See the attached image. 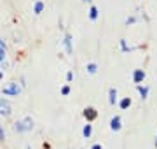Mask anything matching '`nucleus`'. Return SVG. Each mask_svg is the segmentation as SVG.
I'll list each match as a JSON object with an SVG mask.
<instances>
[{
	"label": "nucleus",
	"mask_w": 157,
	"mask_h": 149,
	"mask_svg": "<svg viewBox=\"0 0 157 149\" xmlns=\"http://www.w3.org/2000/svg\"><path fill=\"white\" fill-rule=\"evenodd\" d=\"M4 79V70H2V67H0V81Z\"/></svg>",
	"instance_id": "obj_23"
},
{
	"label": "nucleus",
	"mask_w": 157,
	"mask_h": 149,
	"mask_svg": "<svg viewBox=\"0 0 157 149\" xmlns=\"http://www.w3.org/2000/svg\"><path fill=\"white\" fill-rule=\"evenodd\" d=\"M155 147H157V135H155Z\"/></svg>",
	"instance_id": "obj_24"
},
{
	"label": "nucleus",
	"mask_w": 157,
	"mask_h": 149,
	"mask_svg": "<svg viewBox=\"0 0 157 149\" xmlns=\"http://www.w3.org/2000/svg\"><path fill=\"white\" fill-rule=\"evenodd\" d=\"M82 135H84V139H91V135H93V125H84V128H82Z\"/></svg>",
	"instance_id": "obj_9"
},
{
	"label": "nucleus",
	"mask_w": 157,
	"mask_h": 149,
	"mask_svg": "<svg viewBox=\"0 0 157 149\" xmlns=\"http://www.w3.org/2000/svg\"><path fill=\"white\" fill-rule=\"evenodd\" d=\"M2 62H6V51L4 49H0V63Z\"/></svg>",
	"instance_id": "obj_19"
},
{
	"label": "nucleus",
	"mask_w": 157,
	"mask_h": 149,
	"mask_svg": "<svg viewBox=\"0 0 157 149\" xmlns=\"http://www.w3.org/2000/svg\"><path fill=\"white\" fill-rule=\"evenodd\" d=\"M96 18H98V7L93 6V7L89 9V19H93V21H94Z\"/></svg>",
	"instance_id": "obj_14"
},
{
	"label": "nucleus",
	"mask_w": 157,
	"mask_h": 149,
	"mask_svg": "<svg viewBox=\"0 0 157 149\" xmlns=\"http://www.w3.org/2000/svg\"><path fill=\"white\" fill-rule=\"evenodd\" d=\"M6 140V130H4V126L0 125V142H4Z\"/></svg>",
	"instance_id": "obj_17"
},
{
	"label": "nucleus",
	"mask_w": 157,
	"mask_h": 149,
	"mask_svg": "<svg viewBox=\"0 0 157 149\" xmlns=\"http://www.w3.org/2000/svg\"><path fill=\"white\" fill-rule=\"evenodd\" d=\"M86 70H87L89 74H96V72H98V65H96L94 62H91V63H87V67H86Z\"/></svg>",
	"instance_id": "obj_12"
},
{
	"label": "nucleus",
	"mask_w": 157,
	"mask_h": 149,
	"mask_svg": "<svg viewBox=\"0 0 157 149\" xmlns=\"http://www.w3.org/2000/svg\"><path fill=\"white\" fill-rule=\"evenodd\" d=\"M12 112V105L9 100H6L4 97H0V116H4V118H9Z\"/></svg>",
	"instance_id": "obj_3"
},
{
	"label": "nucleus",
	"mask_w": 157,
	"mask_h": 149,
	"mask_svg": "<svg viewBox=\"0 0 157 149\" xmlns=\"http://www.w3.org/2000/svg\"><path fill=\"white\" fill-rule=\"evenodd\" d=\"M70 91H72V88L68 86V84L61 86V95H63V97H68V95H70Z\"/></svg>",
	"instance_id": "obj_15"
},
{
	"label": "nucleus",
	"mask_w": 157,
	"mask_h": 149,
	"mask_svg": "<svg viewBox=\"0 0 157 149\" xmlns=\"http://www.w3.org/2000/svg\"><path fill=\"white\" fill-rule=\"evenodd\" d=\"M91 149H103V146H101V144H93Z\"/></svg>",
	"instance_id": "obj_22"
},
{
	"label": "nucleus",
	"mask_w": 157,
	"mask_h": 149,
	"mask_svg": "<svg viewBox=\"0 0 157 149\" xmlns=\"http://www.w3.org/2000/svg\"><path fill=\"white\" fill-rule=\"evenodd\" d=\"M86 2H91V0H86Z\"/></svg>",
	"instance_id": "obj_25"
},
{
	"label": "nucleus",
	"mask_w": 157,
	"mask_h": 149,
	"mask_svg": "<svg viewBox=\"0 0 157 149\" xmlns=\"http://www.w3.org/2000/svg\"><path fill=\"white\" fill-rule=\"evenodd\" d=\"M82 116H84V119L87 121V123H93V121L98 118V111H96L94 107H86V109L82 111Z\"/></svg>",
	"instance_id": "obj_4"
},
{
	"label": "nucleus",
	"mask_w": 157,
	"mask_h": 149,
	"mask_svg": "<svg viewBox=\"0 0 157 149\" xmlns=\"http://www.w3.org/2000/svg\"><path fill=\"white\" fill-rule=\"evenodd\" d=\"M72 79H73V72H72V70H68V72H67V81L70 83Z\"/></svg>",
	"instance_id": "obj_20"
},
{
	"label": "nucleus",
	"mask_w": 157,
	"mask_h": 149,
	"mask_svg": "<svg viewBox=\"0 0 157 149\" xmlns=\"http://www.w3.org/2000/svg\"><path fill=\"white\" fill-rule=\"evenodd\" d=\"M138 91H140V95H141L143 100L148 97V86H141V84H138Z\"/></svg>",
	"instance_id": "obj_11"
},
{
	"label": "nucleus",
	"mask_w": 157,
	"mask_h": 149,
	"mask_svg": "<svg viewBox=\"0 0 157 149\" xmlns=\"http://www.w3.org/2000/svg\"><path fill=\"white\" fill-rule=\"evenodd\" d=\"M129 105H131V98H129V97H124L122 100L119 102V107H121L122 111H126V109L129 107Z\"/></svg>",
	"instance_id": "obj_10"
},
{
	"label": "nucleus",
	"mask_w": 157,
	"mask_h": 149,
	"mask_svg": "<svg viewBox=\"0 0 157 149\" xmlns=\"http://www.w3.org/2000/svg\"><path fill=\"white\" fill-rule=\"evenodd\" d=\"M147 74L143 69H136L135 72H133V83H136V84H141L143 81H145Z\"/></svg>",
	"instance_id": "obj_5"
},
{
	"label": "nucleus",
	"mask_w": 157,
	"mask_h": 149,
	"mask_svg": "<svg viewBox=\"0 0 157 149\" xmlns=\"http://www.w3.org/2000/svg\"><path fill=\"white\" fill-rule=\"evenodd\" d=\"M12 128H14V132H17V133H28V132L33 130V119H32L30 116H26V118L16 121Z\"/></svg>",
	"instance_id": "obj_1"
},
{
	"label": "nucleus",
	"mask_w": 157,
	"mask_h": 149,
	"mask_svg": "<svg viewBox=\"0 0 157 149\" xmlns=\"http://www.w3.org/2000/svg\"><path fill=\"white\" fill-rule=\"evenodd\" d=\"M108 102H110V105H115V102H117V90L115 88L108 90Z\"/></svg>",
	"instance_id": "obj_8"
},
{
	"label": "nucleus",
	"mask_w": 157,
	"mask_h": 149,
	"mask_svg": "<svg viewBox=\"0 0 157 149\" xmlns=\"http://www.w3.org/2000/svg\"><path fill=\"white\" fill-rule=\"evenodd\" d=\"M121 46H122V51H133V49H136V47H128V44H126V40H121Z\"/></svg>",
	"instance_id": "obj_16"
},
{
	"label": "nucleus",
	"mask_w": 157,
	"mask_h": 149,
	"mask_svg": "<svg viewBox=\"0 0 157 149\" xmlns=\"http://www.w3.org/2000/svg\"><path fill=\"white\" fill-rule=\"evenodd\" d=\"M122 128V119H121V116H113L112 119H110V130L112 132H119Z\"/></svg>",
	"instance_id": "obj_6"
},
{
	"label": "nucleus",
	"mask_w": 157,
	"mask_h": 149,
	"mask_svg": "<svg viewBox=\"0 0 157 149\" xmlns=\"http://www.w3.org/2000/svg\"><path fill=\"white\" fill-rule=\"evenodd\" d=\"M2 93L6 97H17L21 93V86L17 83H9V84H6V86L2 88Z\"/></svg>",
	"instance_id": "obj_2"
},
{
	"label": "nucleus",
	"mask_w": 157,
	"mask_h": 149,
	"mask_svg": "<svg viewBox=\"0 0 157 149\" xmlns=\"http://www.w3.org/2000/svg\"><path fill=\"white\" fill-rule=\"evenodd\" d=\"M63 42H65L67 53H68V54H72V53H73V46H72V35H70V34H67V35H65V40H63Z\"/></svg>",
	"instance_id": "obj_7"
},
{
	"label": "nucleus",
	"mask_w": 157,
	"mask_h": 149,
	"mask_svg": "<svg viewBox=\"0 0 157 149\" xmlns=\"http://www.w3.org/2000/svg\"><path fill=\"white\" fill-rule=\"evenodd\" d=\"M0 49H4V51L7 49V44H6V42H4L2 39H0Z\"/></svg>",
	"instance_id": "obj_21"
},
{
	"label": "nucleus",
	"mask_w": 157,
	"mask_h": 149,
	"mask_svg": "<svg viewBox=\"0 0 157 149\" xmlns=\"http://www.w3.org/2000/svg\"><path fill=\"white\" fill-rule=\"evenodd\" d=\"M136 21V18L135 16H131V18H128V19H126V25H133Z\"/></svg>",
	"instance_id": "obj_18"
},
{
	"label": "nucleus",
	"mask_w": 157,
	"mask_h": 149,
	"mask_svg": "<svg viewBox=\"0 0 157 149\" xmlns=\"http://www.w3.org/2000/svg\"><path fill=\"white\" fill-rule=\"evenodd\" d=\"M42 11H44V2H40V0H39V2L35 4V7H33V12H35V14H40Z\"/></svg>",
	"instance_id": "obj_13"
}]
</instances>
